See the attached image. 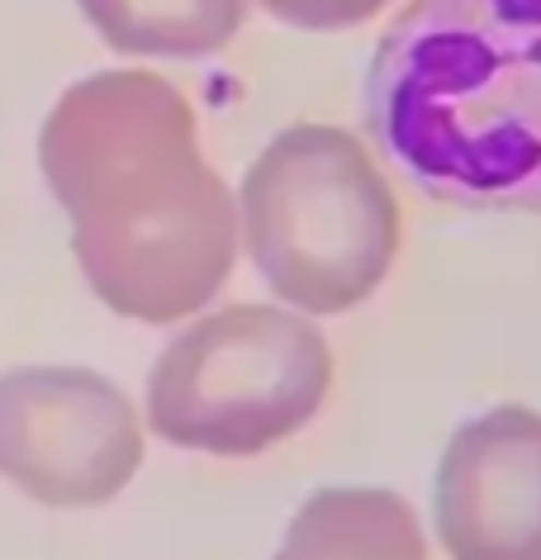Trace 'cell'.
Wrapping results in <instances>:
<instances>
[{
    "label": "cell",
    "mask_w": 541,
    "mask_h": 560,
    "mask_svg": "<svg viewBox=\"0 0 541 560\" xmlns=\"http://www.w3.org/2000/svg\"><path fill=\"white\" fill-rule=\"evenodd\" d=\"M38 166L72 219L81 276L119 318L176 324L233 276L238 200L166 77L115 67L67 86L38 129Z\"/></svg>",
    "instance_id": "cell-1"
},
{
    "label": "cell",
    "mask_w": 541,
    "mask_h": 560,
    "mask_svg": "<svg viewBox=\"0 0 541 560\" xmlns=\"http://www.w3.org/2000/svg\"><path fill=\"white\" fill-rule=\"evenodd\" d=\"M366 129L442 205L541 214V0H409L371 58Z\"/></svg>",
    "instance_id": "cell-2"
},
{
    "label": "cell",
    "mask_w": 541,
    "mask_h": 560,
    "mask_svg": "<svg viewBox=\"0 0 541 560\" xmlns=\"http://www.w3.org/2000/svg\"><path fill=\"white\" fill-rule=\"evenodd\" d=\"M404 214L380 162L338 124H295L247 166L238 247L299 314H346L399 261Z\"/></svg>",
    "instance_id": "cell-3"
},
{
    "label": "cell",
    "mask_w": 541,
    "mask_h": 560,
    "mask_svg": "<svg viewBox=\"0 0 541 560\" xmlns=\"http://www.w3.org/2000/svg\"><path fill=\"white\" fill-rule=\"evenodd\" d=\"M332 389V347L281 304L196 318L148 375L152 432L186 452L257 456L309 428Z\"/></svg>",
    "instance_id": "cell-4"
},
{
    "label": "cell",
    "mask_w": 541,
    "mask_h": 560,
    "mask_svg": "<svg viewBox=\"0 0 541 560\" xmlns=\"http://www.w3.org/2000/svg\"><path fill=\"white\" fill-rule=\"evenodd\" d=\"M143 466L133 399L86 366L0 375V475L48 509H101Z\"/></svg>",
    "instance_id": "cell-5"
},
{
    "label": "cell",
    "mask_w": 541,
    "mask_h": 560,
    "mask_svg": "<svg viewBox=\"0 0 541 560\" xmlns=\"http://www.w3.org/2000/svg\"><path fill=\"white\" fill-rule=\"evenodd\" d=\"M433 503L451 560H541V413L498 404L456 428Z\"/></svg>",
    "instance_id": "cell-6"
},
{
    "label": "cell",
    "mask_w": 541,
    "mask_h": 560,
    "mask_svg": "<svg viewBox=\"0 0 541 560\" xmlns=\"http://www.w3.org/2000/svg\"><path fill=\"white\" fill-rule=\"evenodd\" d=\"M271 560H427V546L395 489H318Z\"/></svg>",
    "instance_id": "cell-7"
},
{
    "label": "cell",
    "mask_w": 541,
    "mask_h": 560,
    "mask_svg": "<svg viewBox=\"0 0 541 560\" xmlns=\"http://www.w3.org/2000/svg\"><path fill=\"white\" fill-rule=\"evenodd\" d=\"M77 10L129 58H210L247 24V0H77Z\"/></svg>",
    "instance_id": "cell-8"
},
{
    "label": "cell",
    "mask_w": 541,
    "mask_h": 560,
    "mask_svg": "<svg viewBox=\"0 0 541 560\" xmlns=\"http://www.w3.org/2000/svg\"><path fill=\"white\" fill-rule=\"evenodd\" d=\"M271 20L290 24V30L304 34H342L356 30V24L376 20L390 0H257Z\"/></svg>",
    "instance_id": "cell-9"
}]
</instances>
